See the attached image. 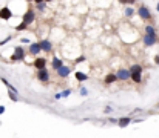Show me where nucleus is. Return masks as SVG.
Returning <instances> with one entry per match:
<instances>
[{
  "label": "nucleus",
  "instance_id": "11",
  "mask_svg": "<svg viewBox=\"0 0 159 138\" xmlns=\"http://www.w3.org/2000/svg\"><path fill=\"white\" fill-rule=\"evenodd\" d=\"M46 66V60L45 58H37L36 61H34V68L37 69V71H42V69H45Z\"/></svg>",
  "mask_w": 159,
  "mask_h": 138
},
{
  "label": "nucleus",
  "instance_id": "25",
  "mask_svg": "<svg viewBox=\"0 0 159 138\" xmlns=\"http://www.w3.org/2000/svg\"><path fill=\"white\" fill-rule=\"evenodd\" d=\"M103 112H105V114H110V112H113V109H111V107H107L105 110H103Z\"/></svg>",
  "mask_w": 159,
  "mask_h": 138
},
{
  "label": "nucleus",
  "instance_id": "18",
  "mask_svg": "<svg viewBox=\"0 0 159 138\" xmlns=\"http://www.w3.org/2000/svg\"><path fill=\"white\" fill-rule=\"evenodd\" d=\"M133 14H134V9H133V8H127V9H125V16H127V17H131Z\"/></svg>",
  "mask_w": 159,
  "mask_h": 138
},
{
  "label": "nucleus",
  "instance_id": "14",
  "mask_svg": "<svg viewBox=\"0 0 159 138\" xmlns=\"http://www.w3.org/2000/svg\"><path fill=\"white\" fill-rule=\"evenodd\" d=\"M30 52H31L33 55H37V54L40 52V45H39V43H31V45H30Z\"/></svg>",
  "mask_w": 159,
  "mask_h": 138
},
{
  "label": "nucleus",
  "instance_id": "6",
  "mask_svg": "<svg viewBox=\"0 0 159 138\" xmlns=\"http://www.w3.org/2000/svg\"><path fill=\"white\" fill-rule=\"evenodd\" d=\"M37 78L42 81V83H46L48 80H50V72H48L46 69H42V71L37 72Z\"/></svg>",
  "mask_w": 159,
  "mask_h": 138
},
{
  "label": "nucleus",
  "instance_id": "5",
  "mask_svg": "<svg viewBox=\"0 0 159 138\" xmlns=\"http://www.w3.org/2000/svg\"><path fill=\"white\" fill-rule=\"evenodd\" d=\"M137 12H139L141 18H144V20H148V18L151 17V14H150V11H148L147 6H141V8L137 9Z\"/></svg>",
  "mask_w": 159,
  "mask_h": 138
},
{
  "label": "nucleus",
  "instance_id": "28",
  "mask_svg": "<svg viewBox=\"0 0 159 138\" xmlns=\"http://www.w3.org/2000/svg\"><path fill=\"white\" fill-rule=\"evenodd\" d=\"M156 8H158V11H159V3H158V6H156Z\"/></svg>",
  "mask_w": 159,
  "mask_h": 138
},
{
  "label": "nucleus",
  "instance_id": "7",
  "mask_svg": "<svg viewBox=\"0 0 159 138\" xmlns=\"http://www.w3.org/2000/svg\"><path fill=\"white\" fill-rule=\"evenodd\" d=\"M11 17H12V12H11L9 8H6V6H5V8L0 9V18H2V20H9Z\"/></svg>",
  "mask_w": 159,
  "mask_h": 138
},
{
  "label": "nucleus",
  "instance_id": "3",
  "mask_svg": "<svg viewBox=\"0 0 159 138\" xmlns=\"http://www.w3.org/2000/svg\"><path fill=\"white\" fill-rule=\"evenodd\" d=\"M158 43V36L156 34H145L144 36V45L145 46H153V45H156Z\"/></svg>",
  "mask_w": 159,
  "mask_h": 138
},
{
  "label": "nucleus",
  "instance_id": "13",
  "mask_svg": "<svg viewBox=\"0 0 159 138\" xmlns=\"http://www.w3.org/2000/svg\"><path fill=\"white\" fill-rule=\"evenodd\" d=\"M51 65H53V68L57 71L59 68H62V66H64V61H62L59 57H54V58H53V61H51Z\"/></svg>",
  "mask_w": 159,
  "mask_h": 138
},
{
  "label": "nucleus",
  "instance_id": "10",
  "mask_svg": "<svg viewBox=\"0 0 159 138\" xmlns=\"http://www.w3.org/2000/svg\"><path fill=\"white\" fill-rule=\"evenodd\" d=\"M40 51H45V52H50L51 51V41L50 40H42V41H40Z\"/></svg>",
  "mask_w": 159,
  "mask_h": 138
},
{
  "label": "nucleus",
  "instance_id": "22",
  "mask_svg": "<svg viewBox=\"0 0 159 138\" xmlns=\"http://www.w3.org/2000/svg\"><path fill=\"white\" fill-rule=\"evenodd\" d=\"M11 38H12V37H11V36H8V37H6V38H5V40H2V41H0V45H2V46H3L5 43H8V41H9Z\"/></svg>",
  "mask_w": 159,
  "mask_h": 138
},
{
  "label": "nucleus",
  "instance_id": "12",
  "mask_svg": "<svg viewBox=\"0 0 159 138\" xmlns=\"http://www.w3.org/2000/svg\"><path fill=\"white\" fill-rule=\"evenodd\" d=\"M130 123H131V118H130V117H122V118L117 120V124H119V127H125V126H128Z\"/></svg>",
  "mask_w": 159,
  "mask_h": 138
},
{
  "label": "nucleus",
  "instance_id": "8",
  "mask_svg": "<svg viewBox=\"0 0 159 138\" xmlns=\"http://www.w3.org/2000/svg\"><path fill=\"white\" fill-rule=\"evenodd\" d=\"M116 77H117V80L125 81V80H128V78H130V71H127V69H121V71H117Z\"/></svg>",
  "mask_w": 159,
  "mask_h": 138
},
{
  "label": "nucleus",
  "instance_id": "9",
  "mask_svg": "<svg viewBox=\"0 0 159 138\" xmlns=\"http://www.w3.org/2000/svg\"><path fill=\"white\" fill-rule=\"evenodd\" d=\"M70 72H71V69L68 68V66H62V68L57 69V75H59V77H62V78L68 77V75H70Z\"/></svg>",
  "mask_w": 159,
  "mask_h": 138
},
{
  "label": "nucleus",
  "instance_id": "4",
  "mask_svg": "<svg viewBox=\"0 0 159 138\" xmlns=\"http://www.w3.org/2000/svg\"><path fill=\"white\" fill-rule=\"evenodd\" d=\"M34 18H36V16H34V11L33 9H28L25 14H23V20H22V23H25L26 26H28L30 23L34 22Z\"/></svg>",
  "mask_w": 159,
  "mask_h": 138
},
{
  "label": "nucleus",
  "instance_id": "15",
  "mask_svg": "<svg viewBox=\"0 0 159 138\" xmlns=\"http://www.w3.org/2000/svg\"><path fill=\"white\" fill-rule=\"evenodd\" d=\"M116 80H117L116 74H108L107 77H105V85H111V83H114Z\"/></svg>",
  "mask_w": 159,
  "mask_h": 138
},
{
  "label": "nucleus",
  "instance_id": "17",
  "mask_svg": "<svg viewBox=\"0 0 159 138\" xmlns=\"http://www.w3.org/2000/svg\"><path fill=\"white\" fill-rule=\"evenodd\" d=\"M145 32H147V34H151V36H153V34H156V31H155V28L153 26H145Z\"/></svg>",
  "mask_w": 159,
  "mask_h": 138
},
{
  "label": "nucleus",
  "instance_id": "20",
  "mask_svg": "<svg viewBox=\"0 0 159 138\" xmlns=\"http://www.w3.org/2000/svg\"><path fill=\"white\" fill-rule=\"evenodd\" d=\"M9 98H11L12 101H19V97H17V94H14V92H9Z\"/></svg>",
  "mask_w": 159,
  "mask_h": 138
},
{
  "label": "nucleus",
  "instance_id": "23",
  "mask_svg": "<svg viewBox=\"0 0 159 138\" xmlns=\"http://www.w3.org/2000/svg\"><path fill=\"white\" fill-rule=\"evenodd\" d=\"M79 92H80V95H87V94H88V91H87L85 87H80V91H79Z\"/></svg>",
  "mask_w": 159,
  "mask_h": 138
},
{
  "label": "nucleus",
  "instance_id": "27",
  "mask_svg": "<svg viewBox=\"0 0 159 138\" xmlns=\"http://www.w3.org/2000/svg\"><path fill=\"white\" fill-rule=\"evenodd\" d=\"M155 61H156V65H159V55H156V58H155Z\"/></svg>",
  "mask_w": 159,
  "mask_h": 138
},
{
  "label": "nucleus",
  "instance_id": "19",
  "mask_svg": "<svg viewBox=\"0 0 159 138\" xmlns=\"http://www.w3.org/2000/svg\"><path fill=\"white\" fill-rule=\"evenodd\" d=\"M23 29H26V25L25 23H20V25L16 26V31H23Z\"/></svg>",
  "mask_w": 159,
  "mask_h": 138
},
{
  "label": "nucleus",
  "instance_id": "16",
  "mask_svg": "<svg viewBox=\"0 0 159 138\" xmlns=\"http://www.w3.org/2000/svg\"><path fill=\"white\" fill-rule=\"evenodd\" d=\"M87 78H88V75H87V74L80 72V71H77V72H76V80H77V81H85Z\"/></svg>",
  "mask_w": 159,
  "mask_h": 138
},
{
  "label": "nucleus",
  "instance_id": "24",
  "mask_svg": "<svg viewBox=\"0 0 159 138\" xmlns=\"http://www.w3.org/2000/svg\"><path fill=\"white\" fill-rule=\"evenodd\" d=\"M85 60V57H79L77 60H76V63H82V61H84Z\"/></svg>",
  "mask_w": 159,
  "mask_h": 138
},
{
  "label": "nucleus",
  "instance_id": "21",
  "mask_svg": "<svg viewBox=\"0 0 159 138\" xmlns=\"http://www.w3.org/2000/svg\"><path fill=\"white\" fill-rule=\"evenodd\" d=\"M36 3H37V8H39L40 11H42V9L45 8V3H43V2H40V0H37V2H36Z\"/></svg>",
  "mask_w": 159,
  "mask_h": 138
},
{
  "label": "nucleus",
  "instance_id": "1",
  "mask_svg": "<svg viewBox=\"0 0 159 138\" xmlns=\"http://www.w3.org/2000/svg\"><path fill=\"white\" fill-rule=\"evenodd\" d=\"M130 78H133V81H136V83L142 81V66L141 65H133L130 68Z\"/></svg>",
  "mask_w": 159,
  "mask_h": 138
},
{
  "label": "nucleus",
  "instance_id": "26",
  "mask_svg": "<svg viewBox=\"0 0 159 138\" xmlns=\"http://www.w3.org/2000/svg\"><path fill=\"white\" fill-rule=\"evenodd\" d=\"M5 112V106H0V114H3Z\"/></svg>",
  "mask_w": 159,
  "mask_h": 138
},
{
  "label": "nucleus",
  "instance_id": "2",
  "mask_svg": "<svg viewBox=\"0 0 159 138\" xmlns=\"http://www.w3.org/2000/svg\"><path fill=\"white\" fill-rule=\"evenodd\" d=\"M23 58H25V49H23V48H20V46H17L14 49V54L11 55V60L12 61H20Z\"/></svg>",
  "mask_w": 159,
  "mask_h": 138
}]
</instances>
